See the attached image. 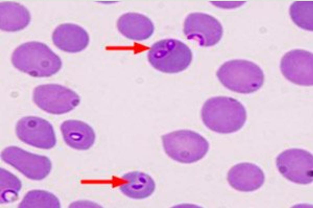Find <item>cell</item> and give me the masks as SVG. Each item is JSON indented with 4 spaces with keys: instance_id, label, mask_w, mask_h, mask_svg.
I'll return each mask as SVG.
<instances>
[{
    "instance_id": "5bb4252c",
    "label": "cell",
    "mask_w": 313,
    "mask_h": 208,
    "mask_svg": "<svg viewBox=\"0 0 313 208\" xmlns=\"http://www.w3.org/2000/svg\"><path fill=\"white\" fill-rule=\"evenodd\" d=\"M61 130L65 143L70 147L86 150L94 144L95 134L93 129L83 122L69 120L63 122Z\"/></svg>"
},
{
    "instance_id": "9a60e30c",
    "label": "cell",
    "mask_w": 313,
    "mask_h": 208,
    "mask_svg": "<svg viewBox=\"0 0 313 208\" xmlns=\"http://www.w3.org/2000/svg\"><path fill=\"white\" fill-rule=\"evenodd\" d=\"M117 26L119 31L125 37L138 41L148 38L154 31L153 24L150 19L137 13L122 15L118 19Z\"/></svg>"
},
{
    "instance_id": "ffe728a7",
    "label": "cell",
    "mask_w": 313,
    "mask_h": 208,
    "mask_svg": "<svg viewBox=\"0 0 313 208\" xmlns=\"http://www.w3.org/2000/svg\"><path fill=\"white\" fill-rule=\"evenodd\" d=\"M0 203L13 202L18 198L21 187L20 180L14 175L0 168Z\"/></svg>"
},
{
    "instance_id": "4fadbf2b",
    "label": "cell",
    "mask_w": 313,
    "mask_h": 208,
    "mask_svg": "<svg viewBox=\"0 0 313 208\" xmlns=\"http://www.w3.org/2000/svg\"><path fill=\"white\" fill-rule=\"evenodd\" d=\"M52 39L59 49L70 53L83 50L89 42V35L86 31L72 23L63 24L57 27L53 33Z\"/></svg>"
},
{
    "instance_id": "2e32d148",
    "label": "cell",
    "mask_w": 313,
    "mask_h": 208,
    "mask_svg": "<svg viewBox=\"0 0 313 208\" xmlns=\"http://www.w3.org/2000/svg\"><path fill=\"white\" fill-rule=\"evenodd\" d=\"M0 28L6 31H16L23 29L30 22L29 11L23 5L14 2L0 3Z\"/></svg>"
},
{
    "instance_id": "ac0fdd59",
    "label": "cell",
    "mask_w": 313,
    "mask_h": 208,
    "mask_svg": "<svg viewBox=\"0 0 313 208\" xmlns=\"http://www.w3.org/2000/svg\"><path fill=\"white\" fill-rule=\"evenodd\" d=\"M58 199L53 194L41 190H33L28 192L20 203V208H59Z\"/></svg>"
},
{
    "instance_id": "9c48e42d",
    "label": "cell",
    "mask_w": 313,
    "mask_h": 208,
    "mask_svg": "<svg viewBox=\"0 0 313 208\" xmlns=\"http://www.w3.org/2000/svg\"><path fill=\"white\" fill-rule=\"evenodd\" d=\"M183 32L188 39L197 41L201 46L209 47L215 45L220 40L223 29L220 23L212 16L193 13L185 19Z\"/></svg>"
},
{
    "instance_id": "ba28073f",
    "label": "cell",
    "mask_w": 313,
    "mask_h": 208,
    "mask_svg": "<svg viewBox=\"0 0 313 208\" xmlns=\"http://www.w3.org/2000/svg\"><path fill=\"white\" fill-rule=\"evenodd\" d=\"M1 157L4 162L31 180L44 179L51 169V162L47 157L28 152L16 146L5 148Z\"/></svg>"
},
{
    "instance_id": "52a82bcc",
    "label": "cell",
    "mask_w": 313,
    "mask_h": 208,
    "mask_svg": "<svg viewBox=\"0 0 313 208\" xmlns=\"http://www.w3.org/2000/svg\"><path fill=\"white\" fill-rule=\"evenodd\" d=\"M280 173L289 180L302 184L311 183L313 180V157L304 149L292 148L280 153L276 159Z\"/></svg>"
},
{
    "instance_id": "5b68a950",
    "label": "cell",
    "mask_w": 313,
    "mask_h": 208,
    "mask_svg": "<svg viewBox=\"0 0 313 208\" xmlns=\"http://www.w3.org/2000/svg\"><path fill=\"white\" fill-rule=\"evenodd\" d=\"M148 61L156 69L168 74L186 70L192 59L191 49L182 42L174 39H163L154 44L148 53Z\"/></svg>"
},
{
    "instance_id": "30bf717a",
    "label": "cell",
    "mask_w": 313,
    "mask_h": 208,
    "mask_svg": "<svg viewBox=\"0 0 313 208\" xmlns=\"http://www.w3.org/2000/svg\"><path fill=\"white\" fill-rule=\"evenodd\" d=\"M16 133L23 142L39 148L49 149L56 142L53 129L47 121L33 116L22 118L17 123Z\"/></svg>"
},
{
    "instance_id": "7c38bea8",
    "label": "cell",
    "mask_w": 313,
    "mask_h": 208,
    "mask_svg": "<svg viewBox=\"0 0 313 208\" xmlns=\"http://www.w3.org/2000/svg\"><path fill=\"white\" fill-rule=\"evenodd\" d=\"M230 185L241 192H250L260 188L263 184L265 176L262 170L256 165L242 162L233 166L227 177Z\"/></svg>"
},
{
    "instance_id": "3957f363",
    "label": "cell",
    "mask_w": 313,
    "mask_h": 208,
    "mask_svg": "<svg viewBox=\"0 0 313 208\" xmlns=\"http://www.w3.org/2000/svg\"><path fill=\"white\" fill-rule=\"evenodd\" d=\"M216 75L225 87L243 94L257 91L262 86L264 81L263 72L258 65L242 59L225 62L219 68Z\"/></svg>"
},
{
    "instance_id": "277c9868",
    "label": "cell",
    "mask_w": 313,
    "mask_h": 208,
    "mask_svg": "<svg viewBox=\"0 0 313 208\" xmlns=\"http://www.w3.org/2000/svg\"><path fill=\"white\" fill-rule=\"evenodd\" d=\"M167 155L177 162L191 163L202 159L208 152L209 144L203 137L194 131L180 130L161 137Z\"/></svg>"
},
{
    "instance_id": "8992f818",
    "label": "cell",
    "mask_w": 313,
    "mask_h": 208,
    "mask_svg": "<svg viewBox=\"0 0 313 208\" xmlns=\"http://www.w3.org/2000/svg\"><path fill=\"white\" fill-rule=\"evenodd\" d=\"M33 100L41 109L56 115L72 111L80 101L79 96L74 91L61 85L52 84L41 85L35 88Z\"/></svg>"
},
{
    "instance_id": "e0dca14e",
    "label": "cell",
    "mask_w": 313,
    "mask_h": 208,
    "mask_svg": "<svg viewBox=\"0 0 313 208\" xmlns=\"http://www.w3.org/2000/svg\"><path fill=\"white\" fill-rule=\"evenodd\" d=\"M122 178L128 181L120 188L121 192L133 199H142L148 197L154 191L155 184L148 174L138 171L125 173Z\"/></svg>"
},
{
    "instance_id": "d6986e66",
    "label": "cell",
    "mask_w": 313,
    "mask_h": 208,
    "mask_svg": "<svg viewBox=\"0 0 313 208\" xmlns=\"http://www.w3.org/2000/svg\"><path fill=\"white\" fill-rule=\"evenodd\" d=\"M312 1H296L291 5L289 14L298 27L307 31H313Z\"/></svg>"
},
{
    "instance_id": "8fae6325",
    "label": "cell",
    "mask_w": 313,
    "mask_h": 208,
    "mask_svg": "<svg viewBox=\"0 0 313 208\" xmlns=\"http://www.w3.org/2000/svg\"><path fill=\"white\" fill-rule=\"evenodd\" d=\"M313 55L304 50L295 49L286 53L280 64L282 73L288 80L298 85L312 86Z\"/></svg>"
},
{
    "instance_id": "7a4b0ae2",
    "label": "cell",
    "mask_w": 313,
    "mask_h": 208,
    "mask_svg": "<svg viewBox=\"0 0 313 208\" xmlns=\"http://www.w3.org/2000/svg\"><path fill=\"white\" fill-rule=\"evenodd\" d=\"M14 67L35 77L52 76L61 69L60 57L46 44L37 41L24 43L17 48L11 57Z\"/></svg>"
},
{
    "instance_id": "6da1fadb",
    "label": "cell",
    "mask_w": 313,
    "mask_h": 208,
    "mask_svg": "<svg viewBox=\"0 0 313 208\" xmlns=\"http://www.w3.org/2000/svg\"><path fill=\"white\" fill-rule=\"evenodd\" d=\"M201 115L204 124L208 128L222 134L240 130L247 119L243 105L234 98L225 96L208 99L202 107Z\"/></svg>"
}]
</instances>
